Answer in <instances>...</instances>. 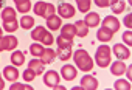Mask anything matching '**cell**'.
I'll list each match as a JSON object with an SVG mask.
<instances>
[{
	"instance_id": "cell-5",
	"label": "cell",
	"mask_w": 132,
	"mask_h": 90,
	"mask_svg": "<svg viewBox=\"0 0 132 90\" xmlns=\"http://www.w3.org/2000/svg\"><path fill=\"white\" fill-rule=\"evenodd\" d=\"M112 50H113L115 56H117L120 61H124V59H129V58H130V50H129L126 45H123V44H115Z\"/></svg>"
},
{
	"instance_id": "cell-24",
	"label": "cell",
	"mask_w": 132,
	"mask_h": 90,
	"mask_svg": "<svg viewBox=\"0 0 132 90\" xmlns=\"http://www.w3.org/2000/svg\"><path fill=\"white\" fill-rule=\"evenodd\" d=\"M16 19V11H14V8H5L3 11H2V20L3 22H8V20H14Z\"/></svg>"
},
{
	"instance_id": "cell-20",
	"label": "cell",
	"mask_w": 132,
	"mask_h": 90,
	"mask_svg": "<svg viewBox=\"0 0 132 90\" xmlns=\"http://www.w3.org/2000/svg\"><path fill=\"white\" fill-rule=\"evenodd\" d=\"M61 34L65 36V37H70L73 39L76 36V30H75V25L73 23H69V25H64V28L61 30Z\"/></svg>"
},
{
	"instance_id": "cell-28",
	"label": "cell",
	"mask_w": 132,
	"mask_h": 90,
	"mask_svg": "<svg viewBox=\"0 0 132 90\" xmlns=\"http://www.w3.org/2000/svg\"><path fill=\"white\" fill-rule=\"evenodd\" d=\"M19 28V23H17V20L14 19V20H8V22H3V30L5 31H8V33H13V31H16Z\"/></svg>"
},
{
	"instance_id": "cell-12",
	"label": "cell",
	"mask_w": 132,
	"mask_h": 90,
	"mask_svg": "<svg viewBox=\"0 0 132 90\" xmlns=\"http://www.w3.org/2000/svg\"><path fill=\"white\" fill-rule=\"evenodd\" d=\"M112 36H113V33L109 28H106V27H101L98 30V33H96V37H98L100 42H109L112 39Z\"/></svg>"
},
{
	"instance_id": "cell-36",
	"label": "cell",
	"mask_w": 132,
	"mask_h": 90,
	"mask_svg": "<svg viewBox=\"0 0 132 90\" xmlns=\"http://www.w3.org/2000/svg\"><path fill=\"white\" fill-rule=\"evenodd\" d=\"M123 40L130 47V45H132V33H130V31H126V33L123 34Z\"/></svg>"
},
{
	"instance_id": "cell-34",
	"label": "cell",
	"mask_w": 132,
	"mask_h": 90,
	"mask_svg": "<svg viewBox=\"0 0 132 90\" xmlns=\"http://www.w3.org/2000/svg\"><path fill=\"white\" fill-rule=\"evenodd\" d=\"M36 78V73L31 70V68H27L25 71H23V79H25V82H30V81H33Z\"/></svg>"
},
{
	"instance_id": "cell-1",
	"label": "cell",
	"mask_w": 132,
	"mask_h": 90,
	"mask_svg": "<svg viewBox=\"0 0 132 90\" xmlns=\"http://www.w3.org/2000/svg\"><path fill=\"white\" fill-rule=\"evenodd\" d=\"M73 59H75V62H76V67H78L79 70H82V71H90V70L93 68V61H92L90 54H89L86 50H82V48H79V50L75 51Z\"/></svg>"
},
{
	"instance_id": "cell-2",
	"label": "cell",
	"mask_w": 132,
	"mask_h": 90,
	"mask_svg": "<svg viewBox=\"0 0 132 90\" xmlns=\"http://www.w3.org/2000/svg\"><path fill=\"white\" fill-rule=\"evenodd\" d=\"M110 54H112V48L107 47V45H101L98 50H96V54H95V61L100 67H109L110 64Z\"/></svg>"
},
{
	"instance_id": "cell-31",
	"label": "cell",
	"mask_w": 132,
	"mask_h": 90,
	"mask_svg": "<svg viewBox=\"0 0 132 90\" xmlns=\"http://www.w3.org/2000/svg\"><path fill=\"white\" fill-rule=\"evenodd\" d=\"M42 51H44V47H42L40 44H31V45H30V53H31L33 56H40Z\"/></svg>"
},
{
	"instance_id": "cell-15",
	"label": "cell",
	"mask_w": 132,
	"mask_h": 90,
	"mask_svg": "<svg viewBox=\"0 0 132 90\" xmlns=\"http://www.w3.org/2000/svg\"><path fill=\"white\" fill-rule=\"evenodd\" d=\"M44 62L42 61H39V59H31L30 62H28V68H31L36 75H40V73H44Z\"/></svg>"
},
{
	"instance_id": "cell-21",
	"label": "cell",
	"mask_w": 132,
	"mask_h": 90,
	"mask_svg": "<svg viewBox=\"0 0 132 90\" xmlns=\"http://www.w3.org/2000/svg\"><path fill=\"white\" fill-rule=\"evenodd\" d=\"M57 47L59 48H72V45H73V39H70V37H65V36H59L57 37Z\"/></svg>"
},
{
	"instance_id": "cell-14",
	"label": "cell",
	"mask_w": 132,
	"mask_h": 90,
	"mask_svg": "<svg viewBox=\"0 0 132 90\" xmlns=\"http://www.w3.org/2000/svg\"><path fill=\"white\" fill-rule=\"evenodd\" d=\"M73 25H75V30H76V36H79V37H86V36L89 34V27L86 25L84 20H78V22L73 23Z\"/></svg>"
},
{
	"instance_id": "cell-30",
	"label": "cell",
	"mask_w": 132,
	"mask_h": 90,
	"mask_svg": "<svg viewBox=\"0 0 132 90\" xmlns=\"http://www.w3.org/2000/svg\"><path fill=\"white\" fill-rule=\"evenodd\" d=\"M124 8H126V2H124V0H117V2L112 5V13H115V14L123 13Z\"/></svg>"
},
{
	"instance_id": "cell-32",
	"label": "cell",
	"mask_w": 132,
	"mask_h": 90,
	"mask_svg": "<svg viewBox=\"0 0 132 90\" xmlns=\"http://www.w3.org/2000/svg\"><path fill=\"white\" fill-rule=\"evenodd\" d=\"M11 90H33V87H30L28 84H20V82H13V85L10 87Z\"/></svg>"
},
{
	"instance_id": "cell-13",
	"label": "cell",
	"mask_w": 132,
	"mask_h": 90,
	"mask_svg": "<svg viewBox=\"0 0 132 90\" xmlns=\"http://www.w3.org/2000/svg\"><path fill=\"white\" fill-rule=\"evenodd\" d=\"M39 58H40V61L44 64H51L54 61V58H56V51L51 50V48H44V51H42V54Z\"/></svg>"
},
{
	"instance_id": "cell-27",
	"label": "cell",
	"mask_w": 132,
	"mask_h": 90,
	"mask_svg": "<svg viewBox=\"0 0 132 90\" xmlns=\"http://www.w3.org/2000/svg\"><path fill=\"white\" fill-rule=\"evenodd\" d=\"M17 11L19 13H28L31 10V2L30 0H22V2H17Z\"/></svg>"
},
{
	"instance_id": "cell-25",
	"label": "cell",
	"mask_w": 132,
	"mask_h": 90,
	"mask_svg": "<svg viewBox=\"0 0 132 90\" xmlns=\"http://www.w3.org/2000/svg\"><path fill=\"white\" fill-rule=\"evenodd\" d=\"M33 25H34V19L31 16H23L20 19V27L23 30H30V28H33Z\"/></svg>"
},
{
	"instance_id": "cell-33",
	"label": "cell",
	"mask_w": 132,
	"mask_h": 90,
	"mask_svg": "<svg viewBox=\"0 0 132 90\" xmlns=\"http://www.w3.org/2000/svg\"><path fill=\"white\" fill-rule=\"evenodd\" d=\"M117 0H95V5L100 6V8H107V6H112Z\"/></svg>"
},
{
	"instance_id": "cell-18",
	"label": "cell",
	"mask_w": 132,
	"mask_h": 90,
	"mask_svg": "<svg viewBox=\"0 0 132 90\" xmlns=\"http://www.w3.org/2000/svg\"><path fill=\"white\" fill-rule=\"evenodd\" d=\"M47 27L51 30V31H56V30H59L61 28V17H57V16H51V17H48L47 19Z\"/></svg>"
},
{
	"instance_id": "cell-19",
	"label": "cell",
	"mask_w": 132,
	"mask_h": 90,
	"mask_svg": "<svg viewBox=\"0 0 132 90\" xmlns=\"http://www.w3.org/2000/svg\"><path fill=\"white\" fill-rule=\"evenodd\" d=\"M11 62H13V65H16V67L22 65V64L25 62V54H23V51L14 50V53L11 54Z\"/></svg>"
},
{
	"instance_id": "cell-40",
	"label": "cell",
	"mask_w": 132,
	"mask_h": 90,
	"mask_svg": "<svg viewBox=\"0 0 132 90\" xmlns=\"http://www.w3.org/2000/svg\"><path fill=\"white\" fill-rule=\"evenodd\" d=\"M2 3H3V0H0V10H2Z\"/></svg>"
},
{
	"instance_id": "cell-4",
	"label": "cell",
	"mask_w": 132,
	"mask_h": 90,
	"mask_svg": "<svg viewBox=\"0 0 132 90\" xmlns=\"http://www.w3.org/2000/svg\"><path fill=\"white\" fill-rule=\"evenodd\" d=\"M17 39L14 36H0V51H10L16 50L17 47Z\"/></svg>"
},
{
	"instance_id": "cell-11",
	"label": "cell",
	"mask_w": 132,
	"mask_h": 90,
	"mask_svg": "<svg viewBox=\"0 0 132 90\" xmlns=\"http://www.w3.org/2000/svg\"><path fill=\"white\" fill-rule=\"evenodd\" d=\"M3 75H5V78H6L8 81L14 82V81L19 78V70H17L14 65H8V67L3 68Z\"/></svg>"
},
{
	"instance_id": "cell-8",
	"label": "cell",
	"mask_w": 132,
	"mask_h": 90,
	"mask_svg": "<svg viewBox=\"0 0 132 90\" xmlns=\"http://www.w3.org/2000/svg\"><path fill=\"white\" fill-rule=\"evenodd\" d=\"M61 76H62L65 81H73V79L76 78V68H75L73 65H70V64H65V65H62V68H61Z\"/></svg>"
},
{
	"instance_id": "cell-26",
	"label": "cell",
	"mask_w": 132,
	"mask_h": 90,
	"mask_svg": "<svg viewBox=\"0 0 132 90\" xmlns=\"http://www.w3.org/2000/svg\"><path fill=\"white\" fill-rule=\"evenodd\" d=\"M76 5H78V10L81 13H89L90 5H92V0H76Z\"/></svg>"
},
{
	"instance_id": "cell-39",
	"label": "cell",
	"mask_w": 132,
	"mask_h": 90,
	"mask_svg": "<svg viewBox=\"0 0 132 90\" xmlns=\"http://www.w3.org/2000/svg\"><path fill=\"white\" fill-rule=\"evenodd\" d=\"M130 71H132V70H130V67H129V68H127V78H129V79L132 78V75H130Z\"/></svg>"
},
{
	"instance_id": "cell-29",
	"label": "cell",
	"mask_w": 132,
	"mask_h": 90,
	"mask_svg": "<svg viewBox=\"0 0 132 90\" xmlns=\"http://www.w3.org/2000/svg\"><path fill=\"white\" fill-rule=\"evenodd\" d=\"M113 88H117V90H130V82L126 81V79H118L113 84Z\"/></svg>"
},
{
	"instance_id": "cell-9",
	"label": "cell",
	"mask_w": 132,
	"mask_h": 90,
	"mask_svg": "<svg viewBox=\"0 0 132 90\" xmlns=\"http://www.w3.org/2000/svg\"><path fill=\"white\" fill-rule=\"evenodd\" d=\"M103 27L109 28L112 33H117V31L120 30V20H118L117 17H113V16H107V17H104V20H103Z\"/></svg>"
},
{
	"instance_id": "cell-38",
	"label": "cell",
	"mask_w": 132,
	"mask_h": 90,
	"mask_svg": "<svg viewBox=\"0 0 132 90\" xmlns=\"http://www.w3.org/2000/svg\"><path fill=\"white\" fill-rule=\"evenodd\" d=\"M3 88H5V81L2 78V73H0V90H3Z\"/></svg>"
},
{
	"instance_id": "cell-6",
	"label": "cell",
	"mask_w": 132,
	"mask_h": 90,
	"mask_svg": "<svg viewBox=\"0 0 132 90\" xmlns=\"http://www.w3.org/2000/svg\"><path fill=\"white\" fill-rule=\"evenodd\" d=\"M57 13H59L61 17H64V19H70V17L75 16V8H73V5H70V3H59Z\"/></svg>"
},
{
	"instance_id": "cell-23",
	"label": "cell",
	"mask_w": 132,
	"mask_h": 90,
	"mask_svg": "<svg viewBox=\"0 0 132 90\" xmlns=\"http://www.w3.org/2000/svg\"><path fill=\"white\" fill-rule=\"evenodd\" d=\"M56 56H57L62 62L69 61V59L72 58V48H59L57 53H56Z\"/></svg>"
},
{
	"instance_id": "cell-17",
	"label": "cell",
	"mask_w": 132,
	"mask_h": 90,
	"mask_svg": "<svg viewBox=\"0 0 132 90\" xmlns=\"http://www.w3.org/2000/svg\"><path fill=\"white\" fill-rule=\"evenodd\" d=\"M84 22H86L87 27H96V25H100V16H98V13H87Z\"/></svg>"
},
{
	"instance_id": "cell-37",
	"label": "cell",
	"mask_w": 132,
	"mask_h": 90,
	"mask_svg": "<svg viewBox=\"0 0 132 90\" xmlns=\"http://www.w3.org/2000/svg\"><path fill=\"white\" fill-rule=\"evenodd\" d=\"M130 20H132V14L129 13V14H127L126 17H124V25H126L127 28H130V27H132V23H130Z\"/></svg>"
},
{
	"instance_id": "cell-16",
	"label": "cell",
	"mask_w": 132,
	"mask_h": 90,
	"mask_svg": "<svg viewBox=\"0 0 132 90\" xmlns=\"http://www.w3.org/2000/svg\"><path fill=\"white\" fill-rule=\"evenodd\" d=\"M110 71H112V75H115V76L124 75V71H126V64H124V62H121V61L118 59L117 62H113V64H112Z\"/></svg>"
},
{
	"instance_id": "cell-3",
	"label": "cell",
	"mask_w": 132,
	"mask_h": 90,
	"mask_svg": "<svg viewBox=\"0 0 132 90\" xmlns=\"http://www.w3.org/2000/svg\"><path fill=\"white\" fill-rule=\"evenodd\" d=\"M54 11H56V8L51 3H47V2H37L34 5V13L40 17H45V19L51 17L54 14Z\"/></svg>"
},
{
	"instance_id": "cell-41",
	"label": "cell",
	"mask_w": 132,
	"mask_h": 90,
	"mask_svg": "<svg viewBox=\"0 0 132 90\" xmlns=\"http://www.w3.org/2000/svg\"><path fill=\"white\" fill-rule=\"evenodd\" d=\"M14 2H16V3H17V2H22V0H14Z\"/></svg>"
},
{
	"instance_id": "cell-22",
	"label": "cell",
	"mask_w": 132,
	"mask_h": 90,
	"mask_svg": "<svg viewBox=\"0 0 132 90\" xmlns=\"http://www.w3.org/2000/svg\"><path fill=\"white\" fill-rule=\"evenodd\" d=\"M45 33H47L45 27H36V28L31 31V39H34V40H39V42H40V40L44 39Z\"/></svg>"
},
{
	"instance_id": "cell-35",
	"label": "cell",
	"mask_w": 132,
	"mask_h": 90,
	"mask_svg": "<svg viewBox=\"0 0 132 90\" xmlns=\"http://www.w3.org/2000/svg\"><path fill=\"white\" fill-rule=\"evenodd\" d=\"M40 42H42L44 45L50 47V45L53 44V36H51V33H48V31H47V33H45V36H44V39H42Z\"/></svg>"
},
{
	"instance_id": "cell-42",
	"label": "cell",
	"mask_w": 132,
	"mask_h": 90,
	"mask_svg": "<svg viewBox=\"0 0 132 90\" xmlns=\"http://www.w3.org/2000/svg\"><path fill=\"white\" fill-rule=\"evenodd\" d=\"M0 36H2V28H0Z\"/></svg>"
},
{
	"instance_id": "cell-10",
	"label": "cell",
	"mask_w": 132,
	"mask_h": 90,
	"mask_svg": "<svg viewBox=\"0 0 132 90\" xmlns=\"http://www.w3.org/2000/svg\"><path fill=\"white\" fill-rule=\"evenodd\" d=\"M81 87L86 88V90H95V88H98V81H96V78H93L90 75H86L81 79Z\"/></svg>"
},
{
	"instance_id": "cell-7",
	"label": "cell",
	"mask_w": 132,
	"mask_h": 90,
	"mask_svg": "<svg viewBox=\"0 0 132 90\" xmlns=\"http://www.w3.org/2000/svg\"><path fill=\"white\" fill-rule=\"evenodd\" d=\"M59 75H57V71H54V70H50V71H47L45 75H44V82H45V85H48V87H54V85H57L59 84Z\"/></svg>"
}]
</instances>
